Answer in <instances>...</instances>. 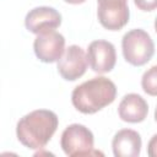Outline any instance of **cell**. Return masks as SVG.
Instances as JSON below:
<instances>
[{
    "mask_svg": "<svg viewBox=\"0 0 157 157\" xmlns=\"http://www.w3.org/2000/svg\"><path fill=\"white\" fill-rule=\"evenodd\" d=\"M118 113L121 120L126 123H141L148 113L147 102L137 93H128L119 103Z\"/></svg>",
    "mask_w": 157,
    "mask_h": 157,
    "instance_id": "cell-10",
    "label": "cell"
},
{
    "mask_svg": "<svg viewBox=\"0 0 157 157\" xmlns=\"http://www.w3.org/2000/svg\"><path fill=\"white\" fill-rule=\"evenodd\" d=\"M147 155L150 157H157V134H155L147 145Z\"/></svg>",
    "mask_w": 157,
    "mask_h": 157,
    "instance_id": "cell-14",
    "label": "cell"
},
{
    "mask_svg": "<svg viewBox=\"0 0 157 157\" xmlns=\"http://www.w3.org/2000/svg\"><path fill=\"white\" fill-rule=\"evenodd\" d=\"M58 115L48 109H37L23 115L16 125L18 141L31 150L44 147L56 131Z\"/></svg>",
    "mask_w": 157,
    "mask_h": 157,
    "instance_id": "cell-1",
    "label": "cell"
},
{
    "mask_svg": "<svg viewBox=\"0 0 157 157\" xmlns=\"http://www.w3.org/2000/svg\"><path fill=\"white\" fill-rule=\"evenodd\" d=\"M155 29H156V32H157V18H156V21H155Z\"/></svg>",
    "mask_w": 157,
    "mask_h": 157,
    "instance_id": "cell-17",
    "label": "cell"
},
{
    "mask_svg": "<svg viewBox=\"0 0 157 157\" xmlns=\"http://www.w3.org/2000/svg\"><path fill=\"white\" fill-rule=\"evenodd\" d=\"M87 61L94 72L105 74L112 71L117 63L115 47L104 39L91 42L87 48Z\"/></svg>",
    "mask_w": 157,
    "mask_h": 157,
    "instance_id": "cell-7",
    "label": "cell"
},
{
    "mask_svg": "<svg viewBox=\"0 0 157 157\" xmlns=\"http://www.w3.org/2000/svg\"><path fill=\"white\" fill-rule=\"evenodd\" d=\"M97 16L99 23L109 31H119L128 22L130 11L126 0H99Z\"/></svg>",
    "mask_w": 157,
    "mask_h": 157,
    "instance_id": "cell-5",
    "label": "cell"
},
{
    "mask_svg": "<svg viewBox=\"0 0 157 157\" xmlns=\"http://www.w3.org/2000/svg\"><path fill=\"white\" fill-rule=\"evenodd\" d=\"M97 1H99V0H97ZM126 1H128V0H126Z\"/></svg>",
    "mask_w": 157,
    "mask_h": 157,
    "instance_id": "cell-18",
    "label": "cell"
},
{
    "mask_svg": "<svg viewBox=\"0 0 157 157\" xmlns=\"http://www.w3.org/2000/svg\"><path fill=\"white\" fill-rule=\"evenodd\" d=\"M141 87L150 96H157V65L146 70L141 77Z\"/></svg>",
    "mask_w": 157,
    "mask_h": 157,
    "instance_id": "cell-12",
    "label": "cell"
},
{
    "mask_svg": "<svg viewBox=\"0 0 157 157\" xmlns=\"http://www.w3.org/2000/svg\"><path fill=\"white\" fill-rule=\"evenodd\" d=\"M93 134L82 124H71L65 128L61 134L60 146L65 155L74 156H88L97 153L93 151Z\"/></svg>",
    "mask_w": 157,
    "mask_h": 157,
    "instance_id": "cell-4",
    "label": "cell"
},
{
    "mask_svg": "<svg viewBox=\"0 0 157 157\" xmlns=\"http://www.w3.org/2000/svg\"><path fill=\"white\" fill-rule=\"evenodd\" d=\"M65 2H67V4H72V5H77V4H82V2H85L86 0H64Z\"/></svg>",
    "mask_w": 157,
    "mask_h": 157,
    "instance_id": "cell-15",
    "label": "cell"
},
{
    "mask_svg": "<svg viewBox=\"0 0 157 157\" xmlns=\"http://www.w3.org/2000/svg\"><path fill=\"white\" fill-rule=\"evenodd\" d=\"M121 49L124 59L134 66L145 65L155 54L152 38L141 28L131 29L124 34L121 39Z\"/></svg>",
    "mask_w": 157,
    "mask_h": 157,
    "instance_id": "cell-3",
    "label": "cell"
},
{
    "mask_svg": "<svg viewBox=\"0 0 157 157\" xmlns=\"http://www.w3.org/2000/svg\"><path fill=\"white\" fill-rule=\"evenodd\" d=\"M87 54L85 50L72 44L65 49L63 56L58 61V72L66 81H75L80 78L87 69Z\"/></svg>",
    "mask_w": 157,
    "mask_h": 157,
    "instance_id": "cell-8",
    "label": "cell"
},
{
    "mask_svg": "<svg viewBox=\"0 0 157 157\" xmlns=\"http://www.w3.org/2000/svg\"><path fill=\"white\" fill-rule=\"evenodd\" d=\"M155 120L157 121V107H156V109H155Z\"/></svg>",
    "mask_w": 157,
    "mask_h": 157,
    "instance_id": "cell-16",
    "label": "cell"
},
{
    "mask_svg": "<svg viewBox=\"0 0 157 157\" xmlns=\"http://www.w3.org/2000/svg\"><path fill=\"white\" fill-rule=\"evenodd\" d=\"M115 83L104 77H93L76 86L71 93L72 105L83 114H93L114 102Z\"/></svg>",
    "mask_w": 157,
    "mask_h": 157,
    "instance_id": "cell-2",
    "label": "cell"
},
{
    "mask_svg": "<svg viewBox=\"0 0 157 157\" xmlns=\"http://www.w3.org/2000/svg\"><path fill=\"white\" fill-rule=\"evenodd\" d=\"M141 136L131 129L119 130L112 141L115 157H137L141 151Z\"/></svg>",
    "mask_w": 157,
    "mask_h": 157,
    "instance_id": "cell-11",
    "label": "cell"
},
{
    "mask_svg": "<svg viewBox=\"0 0 157 157\" xmlns=\"http://www.w3.org/2000/svg\"><path fill=\"white\" fill-rule=\"evenodd\" d=\"M61 25V15L54 7L38 6L26 15L25 26L26 28L34 33L40 34L48 31H54Z\"/></svg>",
    "mask_w": 157,
    "mask_h": 157,
    "instance_id": "cell-9",
    "label": "cell"
},
{
    "mask_svg": "<svg viewBox=\"0 0 157 157\" xmlns=\"http://www.w3.org/2000/svg\"><path fill=\"white\" fill-rule=\"evenodd\" d=\"M134 2L142 11H153L157 9V0H134Z\"/></svg>",
    "mask_w": 157,
    "mask_h": 157,
    "instance_id": "cell-13",
    "label": "cell"
},
{
    "mask_svg": "<svg viewBox=\"0 0 157 157\" xmlns=\"http://www.w3.org/2000/svg\"><path fill=\"white\" fill-rule=\"evenodd\" d=\"M36 56L43 63H55L65 52V38L56 31H48L37 34L33 42Z\"/></svg>",
    "mask_w": 157,
    "mask_h": 157,
    "instance_id": "cell-6",
    "label": "cell"
}]
</instances>
